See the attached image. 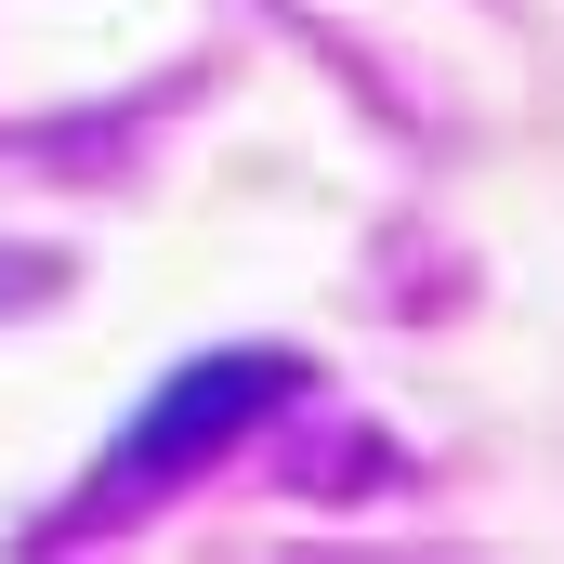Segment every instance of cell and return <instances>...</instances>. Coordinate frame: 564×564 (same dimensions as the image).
<instances>
[{"instance_id": "cell-1", "label": "cell", "mask_w": 564, "mask_h": 564, "mask_svg": "<svg viewBox=\"0 0 564 564\" xmlns=\"http://www.w3.org/2000/svg\"><path fill=\"white\" fill-rule=\"evenodd\" d=\"M276 408V368L263 355H224V368H197L171 408H144V433H132V459H119V499H132L144 473H184V459H210V433H237V421H263Z\"/></svg>"}]
</instances>
